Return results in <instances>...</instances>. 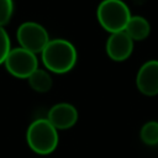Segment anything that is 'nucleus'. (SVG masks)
I'll list each match as a JSON object with an SVG mask.
<instances>
[{
    "label": "nucleus",
    "instance_id": "nucleus-9",
    "mask_svg": "<svg viewBox=\"0 0 158 158\" xmlns=\"http://www.w3.org/2000/svg\"><path fill=\"white\" fill-rule=\"evenodd\" d=\"M125 32L131 37L132 41H142L149 36L151 25L143 16L135 15L128 20L125 27Z\"/></svg>",
    "mask_w": 158,
    "mask_h": 158
},
{
    "label": "nucleus",
    "instance_id": "nucleus-4",
    "mask_svg": "<svg viewBox=\"0 0 158 158\" xmlns=\"http://www.w3.org/2000/svg\"><path fill=\"white\" fill-rule=\"evenodd\" d=\"M16 37L20 43V47L35 54L41 53L49 42L47 30L42 25L33 21L21 23L16 31Z\"/></svg>",
    "mask_w": 158,
    "mask_h": 158
},
{
    "label": "nucleus",
    "instance_id": "nucleus-1",
    "mask_svg": "<svg viewBox=\"0 0 158 158\" xmlns=\"http://www.w3.org/2000/svg\"><path fill=\"white\" fill-rule=\"evenodd\" d=\"M42 62L44 67L56 74H64L75 65L77 63V49L67 40L56 38L49 40L44 49L41 52Z\"/></svg>",
    "mask_w": 158,
    "mask_h": 158
},
{
    "label": "nucleus",
    "instance_id": "nucleus-6",
    "mask_svg": "<svg viewBox=\"0 0 158 158\" xmlns=\"http://www.w3.org/2000/svg\"><path fill=\"white\" fill-rule=\"evenodd\" d=\"M136 85L141 94L146 96L158 95V60L144 62L136 75Z\"/></svg>",
    "mask_w": 158,
    "mask_h": 158
},
{
    "label": "nucleus",
    "instance_id": "nucleus-11",
    "mask_svg": "<svg viewBox=\"0 0 158 158\" xmlns=\"http://www.w3.org/2000/svg\"><path fill=\"white\" fill-rule=\"evenodd\" d=\"M141 141L147 146L158 144V122L148 121L146 122L139 131Z\"/></svg>",
    "mask_w": 158,
    "mask_h": 158
},
{
    "label": "nucleus",
    "instance_id": "nucleus-13",
    "mask_svg": "<svg viewBox=\"0 0 158 158\" xmlns=\"http://www.w3.org/2000/svg\"><path fill=\"white\" fill-rule=\"evenodd\" d=\"M11 51V42L4 27H0V64H2Z\"/></svg>",
    "mask_w": 158,
    "mask_h": 158
},
{
    "label": "nucleus",
    "instance_id": "nucleus-8",
    "mask_svg": "<svg viewBox=\"0 0 158 158\" xmlns=\"http://www.w3.org/2000/svg\"><path fill=\"white\" fill-rule=\"evenodd\" d=\"M47 120L57 130H67L77 123L78 111L75 106H73L69 102H59L49 109Z\"/></svg>",
    "mask_w": 158,
    "mask_h": 158
},
{
    "label": "nucleus",
    "instance_id": "nucleus-5",
    "mask_svg": "<svg viewBox=\"0 0 158 158\" xmlns=\"http://www.w3.org/2000/svg\"><path fill=\"white\" fill-rule=\"evenodd\" d=\"M4 64L11 75L20 79H27L38 68V59L35 53L22 47H17L10 51Z\"/></svg>",
    "mask_w": 158,
    "mask_h": 158
},
{
    "label": "nucleus",
    "instance_id": "nucleus-12",
    "mask_svg": "<svg viewBox=\"0 0 158 158\" xmlns=\"http://www.w3.org/2000/svg\"><path fill=\"white\" fill-rule=\"evenodd\" d=\"M14 12L12 0H0V27H4L11 19Z\"/></svg>",
    "mask_w": 158,
    "mask_h": 158
},
{
    "label": "nucleus",
    "instance_id": "nucleus-7",
    "mask_svg": "<svg viewBox=\"0 0 158 158\" xmlns=\"http://www.w3.org/2000/svg\"><path fill=\"white\" fill-rule=\"evenodd\" d=\"M133 52V41L125 32L110 33L106 41V54L115 62L126 60Z\"/></svg>",
    "mask_w": 158,
    "mask_h": 158
},
{
    "label": "nucleus",
    "instance_id": "nucleus-2",
    "mask_svg": "<svg viewBox=\"0 0 158 158\" xmlns=\"http://www.w3.org/2000/svg\"><path fill=\"white\" fill-rule=\"evenodd\" d=\"M58 130L47 120H35L27 128L26 141L28 147L37 154L46 156L52 153L59 142Z\"/></svg>",
    "mask_w": 158,
    "mask_h": 158
},
{
    "label": "nucleus",
    "instance_id": "nucleus-3",
    "mask_svg": "<svg viewBox=\"0 0 158 158\" xmlns=\"http://www.w3.org/2000/svg\"><path fill=\"white\" fill-rule=\"evenodd\" d=\"M131 16L128 6L122 0H102L96 10L100 26L110 33L125 31Z\"/></svg>",
    "mask_w": 158,
    "mask_h": 158
},
{
    "label": "nucleus",
    "instance_id": "nucleus-10",
    "mask_svg": "<svg viewBox=\"0 0 158 158\" xmlns=\"http://www.w3.org/2000/svg\"><path fill=\"white\" fill-rule=\"evenodd\" d=\"M28 85L37 93H47L52 88V78L48 72L37 68L28 78Z\"/></svg>",
    "mask_w": 158,
    "mask_h": 158
}]
</instances>
